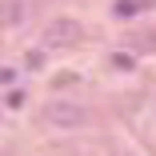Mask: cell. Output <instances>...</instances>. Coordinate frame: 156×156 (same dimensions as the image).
Returning <instances> with one entry per match:
<instances>
[{"mask_svg": "<svg viewBox=\"0 0 156 156\" xmlns=\"http://www.w3.org/2000/svg\"><path fill=\"white\" fill-rule=\"evenodd\" d=\"M24 16H28L24 0H0V28H16Z\"/></svg>", "mask_w": 156, "mask_h": 156, "instance_id": "cell-3", "label": "cell"}, {"mask_svg": "<svg viewBox=\"0 0 156 156\" xmlns=\"http://www.w3.org/2000/svg\"><path fill=\"white\" fill-rule=\"evenodd\" d=\"M44 120L56 124V128H80V124H88V108L68 104V100H56V104L44 108Z\"/></svg>", "mask_w": 156, "mask_h": 156, "instance_id": "cell-1", "label": "cell"}, {"mask_svg": "<svg viewBox=\"0 0 156 156\" xmlns=\"http://www.w3.org/2000/svg\"><path fill=\"white\" fill-rule=\"evenodd\" d=\"M76 40H80V24L68 20V16H60V20H52V24L44 28V44H48V48H68V44H76Z\"/></svg>", "mask_w": 156, "mask_h": 156, "instance_id": "cell-2", "label": "cell"}]
</instances>
